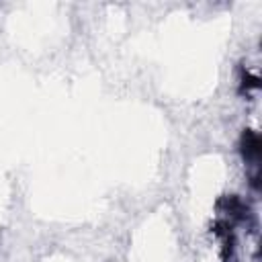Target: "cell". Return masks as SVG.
Returning a JSON list of instances; mask_svg holds the SVG:
<instances>
[{
	"instance_id": "cell-1",
	"label": "cell",
	"mask_w": 262,
	"mask_h": 262,
	"mask_svg": "<svg viewBox=\"0 0 262 262\" xmlns=\"http://www.w3.org/2000/svg\"><path fill=\"white\" fill-rule=\"evenodd\" d=\"M239 154L244 164L248 166V174H250V186L254 190L260 188V154H262V145H260V135L254 129H244L239 135Z\"/></svg>"
},
{
	"instance_id": "cell-2",
	"label": "cell",
	"mask_w": 262,
	"mask_h": 262,
	"mask_svg": "<svg viewBox=\"0 0 262 262\" xmlns=\"http://www.w3.org/2000/svg\"><path fill=\"white\" fill-rule=\"evenodd\" d=\"M260 88V78L250 74L246 68L239 70V94H250L252 90Z\"/></svg>"
}]
</instances>
